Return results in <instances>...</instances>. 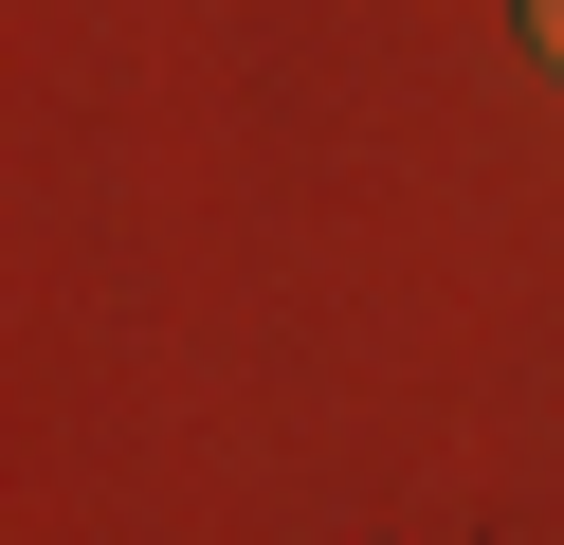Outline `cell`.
Listing matches in <instances>:
<instances>
[{
  "instance_id": "6da1fadb",
  "label": "cell",
  "mask_w": 564,
  "mask_h": 545,
  "mask_svg": "<svg viewBox=\"0 0 564 545\" xmlns=\"http://www.w3.org/2000/svg\"><path fill=\"white\" fill-rule=\"evenodd\" d=\"M510 19H528V55H546V73H564V0H510Z\"/></svg>"
}]
</instances>
